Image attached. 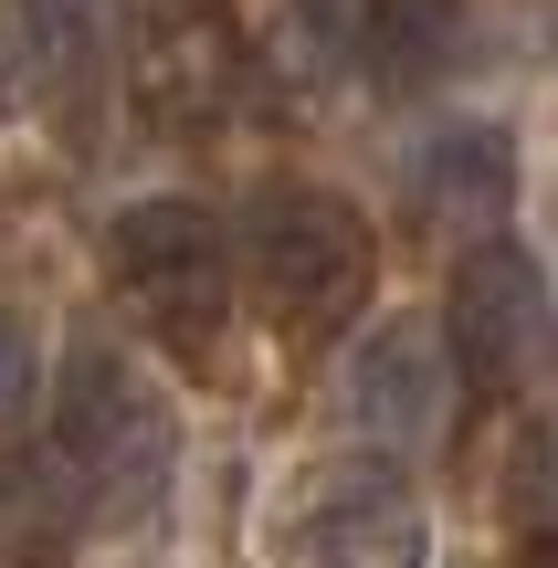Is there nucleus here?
Returning a JSON list of instances; mask_svg holds the SVG:
<instances>
[{
	"mask_svg": "<svg viewBox=\"0 0 558 568\" xmlns=\"http://www.w3.org/2000/svg\"><path fill=\"white\" fill-rule=\"evenodd\" d=\"M53 464H63V485H74V506L95 516V527H126V516L159 506L169 464H180V410L159 400V379H148L116 337H74L63 347Z\"/></svg>",
	"mask_w": 558,
	"mask_h": 568,
	"instance_id": "nucleus-1",
	"label": "nucleus"
},
{
	"mask_svg": "<svg viewBox=\"0 0 558 568\" xmlns=\"http://www.w3.org/2000/svg\"><path fill=\"white\" fill-rule=\"evenodd\" d=\"M243 264L285 337H337L379 284V232L358 201H337L316 180H264L243 211Z\"/></svg>",
	"mask_w": 558,
	"mask_h": 568,
	"instance_id": "nucleus-2",
	"label": "nucleus"
},
{
	"mask_svg": "<svg viewBox=\"0 0 558 568\" xmlns=\"http://www.w3.org/2000/svg\"><path fill=\"white\" fill-rule=\"evenodd\" d=\"M105 274H116V305L169 347H211L232 326V274H243V243L222 232V211L201 201H126L116 232H105Z\"/></svg>",
	"mask_w": 558,
	"mask_h": 568,
	"instance_id": "nucleus-3",
	"label": "nucleus"
},
{
	"mask_svg": "<svg viewBox=\"0 0 558 568\" xmlns=\"http://www.w3.org/2000/svg\"><path fill=\"white\" fill-rule=\"evenodd\" d=\"M274 568H433V516L390 464H316L274 506Z\"/></svg>",
	"mask_w": 558,
	"mask_h": 568,
	"instance_id": "nucleus-4",
	"label": "nucleus"
},
{
	"mask_svg": "<svg viewBox=\"0 0 558 568\" xmlns=\"http://www.w3.org/2000/svg\"><path fill=\"white\" fill-rule=\"evenodd\" d=\"M348 422L369 432L379 453H443L464 422V358H454V326L433 316H379L369 337L348 347V379H337Z\"/></svg>",
	"mask_w": 558,
	"mask_h": 568,
	"instance_id": "nucleus-5",
	"label": "nucleus"
},
{
	"mask_svg": "<svg viewBox=\"0 0 558 568\" xmlns=\"http://www.w3.org/2000/svg\"><path fill=\"white\" fill-rule=\"evenodd\" d=\"M443 326H454V358L475 389H527L558 368V295L538 274L527 243H475L454 264V295H443Z\"/></svg>",
	"mask_w": 558,
	"mask_h": 568,
	"instance_id": "nucleus-6",
	"label": "nucleus"
},
{
	"mask_svg": "<svg viewBox=\"0 0 558 568\" xmlns=\"http://www.w3.org/2000/svg\"><path fill=\"white\" fill-rule=\"evenodd\" d=\"M138 105H148V126H180V138H201V126H222L243 105V21H232V0H148Z\"/></svg>",
	"mask_w": 558,
	"mask_h": 568,
	"instance_id": "nucleus-7",
	"label": "nucleus"
},
{
	"mask_svg": "<svg viewBox=\"0 0 558 568\" xmlns=\"http://www.w3.org/2000/svg\"><path fill=\"white\" fill-rule=\"evenodd\" d=\"M126 0H0V105L84 116Z\"/></svg>",
	"mask_w": 558,
	"mask_h": 568,
	"instance_id": "nucleus-8",
	"label": "nucleus"
},
{
	"mask_svg": "<svg viewBox=\"0 0 558 568\" xmlns=\"http://www.w3.org/2000/svg\"><path fill=\"white\" fill-rule=\"evenodd\" d=\"M306 32L327 63L369 74L379 95H412L454 63L464 42V0H306Z\"/></svg>",
	"mask_w": 558,
	"mask_h": 568,
	"instance_id": "nucleus-9",
	"label": "nucleus"
},
{
	"mask_svg": "<svg viewBox=\"0 0 558 568\" xmlns=\"http://www.w3.org/2000/svg\"><path fill=\"white\" fill-rule=\"evenodd\" d=\"M506 190H517V148H506V126H443V138H422L412 159V201L433 211V222H506Z\"/></svg>",
	"mask_w": 558,
	"mask_h": 568,
	"instance_id": "nucleus-10",
	"label": "nucleus"
},
{
	"mask_svg": "<svg viewBox=\"0 0 558 568\" xmlns=\"http://www.w3.org/2000/svg\"><path fill=\"white\" fill-rule=\"evenodd\" d=\"M506 516L527 537H558V410H538L506 453Z\"/></svg>",
	"mask_w": 558,
	"mask_h": 568,
	"instance_id": "nucleus-11",
	"label": "nucleus"
},
{
	"mask_svg": "<svg viewBox=\"0 0 558 568\" xmlns=\"http://www.w3.org/2000/svg\"><path fill=\"white\" fill-rule=\"evenodd\" d=\"M42 410V347H32V316L0 305V443H21Z\"/></svg>",
	"mask_w": 558,
	"mask_h": 568,
	"instance_id": "nucleus-12",
	"label": "nucleus"
},
{
	"mask_svg": "<svg viewBox=\"0 0 558 568\" xmlns=\"http://www.w3.org/2000/svg\"><path fill=\"white\" fill-rule=\"evenodd\" d=\"M517 568H558V537H527V558Z\"/></svg>",
	"mask_w": 558,
	"mask_h": 568,
	"instance_id": "nucleus-13",
	"label": "nucleus"
}]
</instances>
